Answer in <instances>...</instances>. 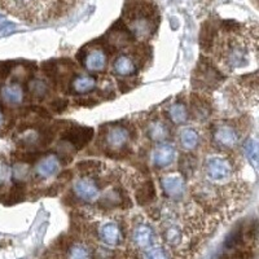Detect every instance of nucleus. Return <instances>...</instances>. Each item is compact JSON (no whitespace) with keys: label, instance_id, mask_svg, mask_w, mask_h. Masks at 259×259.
Instances as JSON below:
<instances>
[{"label":"nucleus","instance_id":"1","mask_svg":"<svg viewBox=\"0 0 259 259\" xmlns=\"http://www.w3.org/2000/svg\"><path fill=\"white\" fill-rule=\"evenodd\" d=\"M92 136H94V128L91 127L74 126L64 134L62 139L75 150H80L91 142Z\"/></svg>","mask_w":259,"mask_h":259},{"label":"nucleus","instance_id":"2","mask_svg":"<svg viewBox=\"0 0 259 259\" xmlns=\"http://www.w3.org/2000/svg\"><path fill=\"white\" fill-rule=\"evenodd\" d=\"M196 69H197L196 70V73H197V79L194 80H197L198 85H202L203 89L215 87V85L223 79L221 74H219V71L215 70L209 62H200Z\"/></svg>","mask_w":259,"mask_h":259},{"label":"nucleus","instance_id":"3","mask_svg":"<svg viewBox=\"0 0 259 259\" xmlns=\"http://www.w3.org/2000/svg\"><path fill=\"white\" fill-rule=\"evenodd\" d=\"M206 172L214 182H223L231 174V166L228 161L221 157H212L206 163Z\"/></svg>","mask_w":259,"mask_h":259},{"label":"nucleus","instance_id":"4","mask_svg":"<svg viewBox=\"0 0 259 259\" xmlns=\"http://www.w3.org/2000/svg\"><path fill=\"white\" fill-rule=\"evenodd\" d=\"M74 192L84 201H94L99 197V186L91 178H82L74 184Z\"/></svg>","mask_w":259,"mask_h":259},{"label":"nucleus","instance_id":"5","mask_svg":"<svg viewBox=\"0 0 259 259\" xmlns=\"http://www.w3.org/2000/svg\"><path fill=\"white\" fill-rule=\"evenodd\" d=\"M215 142L219 145L226 148H232L237 144L239 142V134L233 127L227 126V124H222L217 128L214 134Z\"/></svg>","mask_w":259,"mask_h":259},{"label":"nucleus","instance_id":"6","mask_svg":"<svg viewBox=\"0 0 259 259\" xmlns=\"http://www.w3.org/2000/svg\"><path fill=\"white\" fill-rule=\"evenodd\" d=\"M60 168V159L57 158L55 154H50V156L45 157L36 165L35 172L38 177L43 178V179H47V178L53 177V175L57 174V171Z\"/></svg>","mask_w":259,"mask_h":259},{"label":"nucleus","instance_id":"7","mask_svg":"<svg viewBox=\"0 0 259 259\" xmlns=\"http://www.w3.org/2000/svg\"><path fill=\"white\" fill-rule=\"evenodd\" d=\"M105 140L108 147L112 149H121L128 140V131L124 127L114 126L106 133Z\"/></svg>","mask_w":259,"mask_h":259},{"label":"nucleus","instance_id":"8","mask_svg":"<svg viewBox=\"0 0 259 259\" xmlns=\"http://www.w3.org/2000/svg\"><path fill=\"white\" fill-rule=\"evenodd\" d=\"M162 188L168 197H180L184 192V182L179 175H168L162 179Z\"/></svg>","mask_w":259,"mask_h":259},{"label":"nucleus","instance_id":"9","mask_svg":"<svg viewBox=\"0 0 259 259\" xmlns=\"http://www.w3.org/2000/svg\"><path fill=\"white\" fill-rule=\"evenodd\" d=\"M152 158H153L154 165L158 166V167L168 166L175 158L174 147H171V145L168 144L159 145V147H157L156 149H154L153 157H152Z\"/></svg>","mask_w":259,"mask_h":259},{"label":"nucleus","instance_id":"10","mask_svg":"<svg viewBox=\"0 0 259 259\" xmlns=\"http://www.w3.org/2000/svg\"><path fill=\"white\" fill-rule=\"evenodd\" d=\"M99 235H100V239L108 245H118L122 240L121 230L115 223L103 224L99 231Z\"/></svg>","mask_w":259,"mask_h":259},{"label":"nucleus","instance_id":"11","mask_svg":"<svg viewBox=\"0 0 259 259\" xmlns=\"http://www.w3.org/2000/svg\"><path fill=\"white\" fill-rule=\"evenodd\" d=\"M0 96L3 99V101H6L7 104H11V105H17L22 101L24 99V91L18 84H7L4 87H2L0 90Z\"/></svg>","mask_w":259,"mask_h":259},{"label":"nucleus","instance_id":"12","mask_svg":"<svg viewBox=\"0 0 259 259\" xmlns=\"http://www.w3.org/2000/svg\"><path fill=\"white\" fill-rule=\"evenodd\" d=\"M85 68L91 71L104 70L106 65V55L100 50H95L90 52L84 60Z\"/></svg>","mask_w":259,"mask_h":259},{"label":"nucleus","instance_id":"13","mask_svg":"<svg viewBox=\"0 0 259 259\" xmlns=\"http://www.w3.org/2000/svg\"><path fill=\"white\" fill-rule=\"evenodd\" d=\"M134 241L139 247H148L153 242V231L149 226H142L136 227V230L134 231Z\"/></svg>","mask_w":259,"mask_h":259},{"label":"nucleus","instance_id":"14","mask_svg":"<svg viewBox=\"0 0 259 259\" xmlns=\"http://www.w3.org/2000/svg\"><path fill=\"white\" fill-rule=\"evenodd\" d=\"M156 198V188H154L153 182H145L142 186L139 187L136 191V201L140 205H145L149 203Z\"/></svg>","mask_w":259,"mask_h":259},{"label":"nucleus","instance_id":"15","mask_svg":"<svg viewBox=\"0 0 259 259\" xmlns=\"http://www.w3.org/2000/svg\"><path fill=\"white\" fill-rule=\"evenodd\" d=\"M96 87V79L89 75H79L74 79L71 89L75 94H87Z\"/></svg>","mask_w":259,"mask_h":259},{"label":"nucleus","instance_id":"16","mask_svg":"<svg viewBox=\"0 0 259 259\" xmlns=\"http://www.w3.org/2000/svg\"><path fill=\"white\" fill-rule=\"evenodd\" d=\"M114 71L122 77H128V75H133L136 71V66L134 64V61L131 59L126 56L118 57L114 62Z\"/></svg>","mask_w":259,"mask_h":259},{"label":"nucleus","instance_id":"17","mask_svg":"<svg viewBox=\"0 0 259 259\" xmlns=\"http://www.w3.org/2000/svg\"><path fill=\"white\" fill-rule=\"evenodd\" d=\"M180 142L186 149H193L198 144V135L193 128H184L180 133Z\"/></svg>","mask_w":259,"mask_h":259},{"label":"nucleus","instance_id":"18","mask_svg":"<svg viewBox=\"0 0 259 259\" xmlns=\"http://www.w3.org/2000/svg\"><path fill=\"white\" fill-rule=\"evenodd\" d=\"M168 117L174 123H183V122H186L187 119V110L186 106L183 105V104H174V105L171 106L170 109H168Z\"/></svg>","mask_w":259,"mask_h":259},{"label":"nucleus","instance_id":"19","mask_svg":"<svg viewBox=\"0 0 259 259\" xmlns=\"http://www.w3.org/2000/svg\"><path fill=\"white\" fill-rule=\"evenodd\" d=\"M214 38H215L214 26H212L210 22H206V24L203 25L202 31H201V39H200L201 47H202L203 50H207V48L211 46L212 41H214Z\"/></svg>","mask_w":259,"mask_h":259},{"label":"nucleus","instance_id":"20","mask_svg":"<svg viewBox=\"0 0 259 259\" xmlns=\"http://www.w3.org/2000/svg\"><path fill=\"white\" fill-rule=\"evenodd\" d=\"M244 150L249 162L256 168V165H258V144H256L255 140L254 139H249L245 143Z\"/></svg>","mask_w":259,"mask_h":259},{"label":"nucleus","instance_id":"21","mask_svg":"<svg viewBox=\"0 0 259 259\" xmlns=\"http://www.w3.org/2000/svg\"><path fill=\"white\" fill-rule=\"evenodd\" d=\"M68 259H91V254L84 245L75 244L69 249Z\"/></svg>","mask_w":259,"mask_h":259},{"label":"nucleus","instance_id":"22","mask_svg":"<svg viewBox=\"0 0 259 259\" xmlns=\"http://www.w3.org/2000/svg\"><path fill=\"white\" fill-rule=\"evenodd\" d=\"M166 135H167V127H165V124H162L161 122H156L149 127V136L152 140L161 142L166 138Z\"/></svg>","mask_w":259,"mask_h":259},{"label":"nucleus","instance_id":"23","mask_svg":"<svg viewBox=\"0 0 259 259\" xmlns=\"http://www.w3.org/2000/svg\"><path fill=\"white\" fill-rule=\"evenodd\" d=\"M22 182H17L13 186V188L11 189L9 192V196H8V203H16L18 201L22 200L25 194V186L24 184H21Z\"/></svg>","mask_w":259,"mask_h":259},{"label":"nucleus","instance_id":"24","mask_svg":"<svg viewBox=\"0 0 259 259\" xmlns=\"http://www.w3.org/2000/svg\"><path fill=\"white\" fill-rule=\"evenodd\" d=\"M47 84L40 79H34L30 82V92L35 97H45L47 95Z\"/></svg>","mask_w":259,"mask_h":259},{"label":"nucleus","instance_id":"25","mask_svg":"<svg viewBox=\"0 0 259 259\" xmlns=\"http://www.w3.org/2000/svg\"><path fill=\"white\" fill-rule=\"evenodd\" d=\"M166 240L170 242L171 245H177L180 242L182 239V235H180V231L178 230L177 227H170L167 231H166Z\"/></svg>","mask_w":259,"mask_h":259},{"label":"nucleus","instance_id":"26","mask_svg":"<svg viewBox=\"0 0 259 259\" xmlns=\"http://www.w3.org/2000/svg\"><path fill=\"white\" fill-rule=\"evenodd\" d=\"M241 231L240 230H235L232 233H231L228 237H227L226 240V247H228V249H232V247H236L237 245H239V242L241 241Z\"/></svg>","mask_w":259,"mask_h":259},{"label":"nucleus","instance_id":"27","mask_svg":"<svg viewBox=\"0 0 259 259\" xmlns=\"http://www.w3.org/2000/svg\"><path fill=\"white\" fill-rule=\"evenodd\" d=\"M11 177V168L3 158H0V186H4Z\"/></svg>","mask_w":259,"mask_h":259},{"label":"nucleus","instance_id":"28","mask_svg":"<svg viewBox=\"0 0 259 259\" xmlns=\"http://www.w3.org/2000/svg\"><path fill=\"white\" fill-rule=\"evenodd\" d=\"M15 62L11 61H0V79H4L11 74Z\"/></svg>","mask_w":259,"mask_h":259},{"label":"nucleus","instance_id":"29","mask_svg":"<svg viewBox=\"0 0 259 259\" xmlns=\"http://www.w3.org/2000/svg\"><path fill=\"white\" fill-rule=\"evenodd\" d=\"M145 259H167V256H166L163 249L156 247V249H152V250H149L145 254Z\"/></svg>","mask_w":259,"mask_h":259},{"label":"nucleus","instance_id":"30","mask_svg":"<svg viewBox=\"0 0 259 259\" xmlns=\"http://www.w3.org/2000/svg\"><path fill=\"white\" fill-rule=\"evenodd\" d=\"M68 105H69L68 100H65V99H57V100H55L52 104H51V109H52L53 112L61 113L68 108Z\"/></svg>","mask_w":259,"mask_h":259},{"label":"nucleus","instance_id":"31","mask_svg":"<svg viewBox=\"0 0 259 259\" xmlns=\"http://www.w3.org/2000/svg\"><path fill=\"white\" fill-rule=\"evenodd\" d=\"M11 3L15 7H18V8H31V6L34 7L36 3H39L40 0H9Z\"/></svg>","mask_w":259,"mask_h":259},{"label":"nucleus","instance_id":"32","mask_svg":"<svg viewBox=\"0 0 259 259\" xmlns=\"http://www.w3.org/2000/svg\"><path fill=\"white\" fill-rule=\"evenodd\" d=\"M3 123H4V115L3 113H2V110H0V127L3 126Z\"/></svg>","mask_w":259,"mask_h":259}]
</instances>
